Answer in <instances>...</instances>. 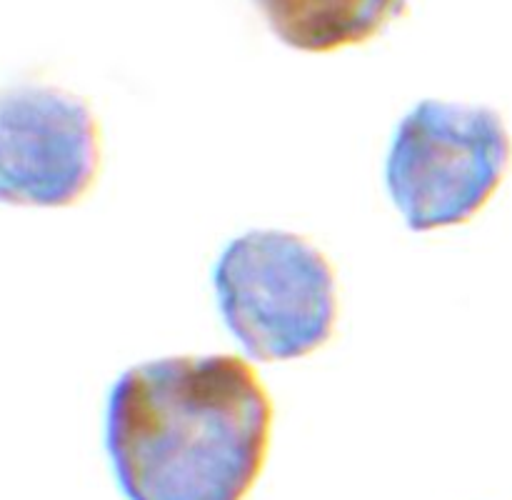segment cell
I'll list each match as a JSON object with an SVG mask.
<instances>
[{
  "mask_svg": "<svg viewBox=\"0 0 512 500\" xmlns=\"http://www.w3.org/2000/svg\"><path fill=\"white\" fill-rule=\"evenodd\" d=\"M273 403L238 355L133 365L113 383L105 448L128 500H245L263 473Z\"/></svg>",
  "mask_w": 512,
  "mask_h": 500,
  "instance_id": "1",
  "label": "cell"
},
{
  "mask_svg": "<svg viewBox=\"0 0 512 500\" xmlns=\"http://www.w3.org/2000/svg\"><path fill=\"white\" fill-rule=\"evenodd\" d=\"M213 288L225 325L255 360L305 358L333 335V265L295 233L248 230L230 240L215 260Z\"/></svg>",
  "mask_w": 512,
  "mask_h": 500,
  "instance_id": "2",
  "label": "cell"
},
{
  "mask_svg": "<svg viewBox=\"0 0 512 500\" xmlns=\"http://www.w3.org/2000/svg\"><path fill=\"white\" fill-rule=\"evenodd\" d=\"M510 155V135L493 108L428 98L395 128L385 185L415 233L463 225L493 198Z\"/></svg>",
  "mask_w": 512,
  "mask_h": 500,
  "instance_id": "3",
  "label": "cell"
},
{
  "mask_svg": "<svg viewBox=\"0 0 512 500\" xmlns=\"http://www.w3.org/2000/svg\"><path fill=\"white\" fill-rule=\"evenodd\" d=\"M98 165V123L83 98L40 83L0 90V203L73 205L90 190Z\"/></svg>",
  "mask_w": 512,
  "mask_h": 500,
  "instance_id": "4",
  "label": "cell"
},
{
  "mask_svg": "<svg viewBox=\"0 0 512 500\" xmlns=\"http://www.w3.org/2000/svg\"><path fill=\"white\" fill-rule=\"evenodd\" d=\"M275 38L300 53L368 43L408 13V0H253Z\"/></svg>",
  "mask_w": 512,
  "mask_h": 500,
  "instance_id": "5",
  "label": "cell"
}]
</instances>
